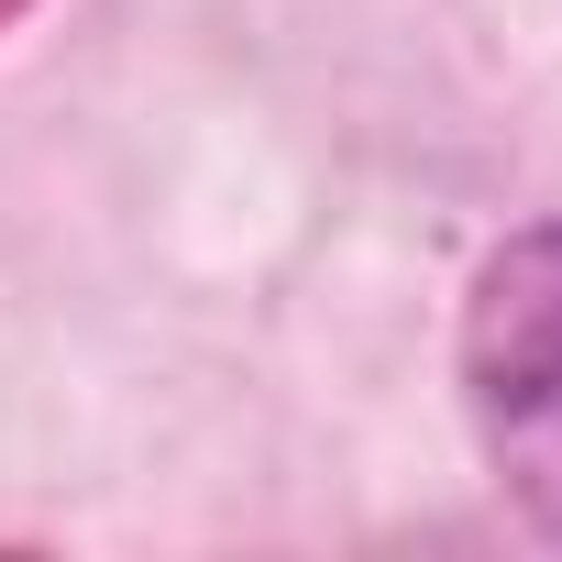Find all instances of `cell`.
<instances>
[{"label": "cell", "instance_id": "1", "mask_svg": "<svg viewBox=\"0 0 562 562\" xmlns=\"http://www.w3.org/2000/svg\"><path fill=\"white\" fill-rule=\"evenodd\" d=\"M463 419L529 540L562 551V221L507 232L463 288Z\"/></svg>", "mask_w": 562, "mask_h": 562}, {"label": "cell", "instance_id": "2", "mask_svg": "<svg viewBox=\"0 0 562 562\" xmlns=\"http://www.w3.org/2000/svg\"><path fill=\"white\" fill-rule=\"evenodd\" d=\"M23 12H34V0H0V23H23Z\"/></svg>", "mask_w": 562, "mask_h": 562}]
</instances>
